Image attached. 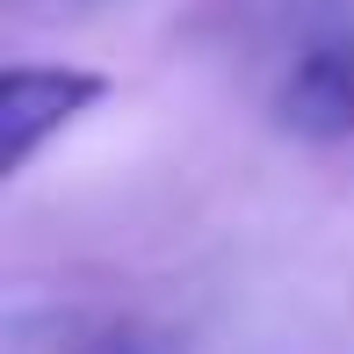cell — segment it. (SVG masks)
Here are the masks:
<instances>
[{"mask_svg": "<svg viewBox=\"0 0 354 354\" xmlns=\"http://www.w3.org/2000/svg\"><path fill=\"white\" fill-rule=\"evenodd\" d=\"M109 94L87 66H8L0 73V174H22L44 138H58Z\"/></svg>", "mask_w": 354, "mask_h": 354, "instance_id": "1", "label": "cell"}, {"mask_svg": "<svg viewBox=\"0 0 354 354\" xmlns=\"http://www.w3.org/2000/svg\"><path fill=\"white\" fill-rule=\"evenodd\" d=\"M116 354H138V347H116Z\"/></svg>", "mask_w": 354, "mask_h": 354, "instance_id": "3", "label": "cell"}, {"mask_svg": "<svg viewBox=\"0 0 354 354\" xmlns=\"http://www.w3.org/2000/svg\"><path fill=\"white\" fill-rule=\"evenodd\" d=\"M275 131L304 145H340L354 138V37H318L289 58L275 80Z\"/></svg>", "mask_w": 354, "mask_h": 354, "instance_id": "2", "label": "cell"}]
</instances>
